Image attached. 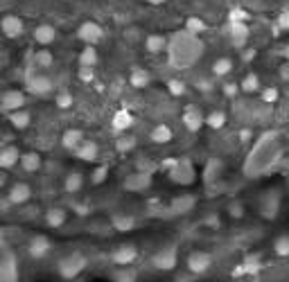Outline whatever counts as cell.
<instances>
[{"mask_svg": "<svg viewBox=\"0 0 289 282\" xmlns=\"http://www.w3.org/2000/svg\"><path fill=\"white\" fill-rule=\"evenodd\" d=\"M231 37H233V43L240 48V45H244L246 39H248V27L244 23H231Z\"/></svg>", "mask_w": 289, "mask_h": 282, "instance_id": "5bb4252c", "label": "cell"}, {"mask_svg": "<svg viewBox=\"0 0 289 282\" xmlns=\"http://www.w3.org/2000/svg\"><path fill=\"white\" fill-rule=\"evenodd\" d=\"M273 251H276V255H280V258H287L289 255V235H280V237L273 241Z\"/></svg>", "mask_w": 289, "mask_h": 282, "instance_id": "484cf974", "label": "cell"}, {"mask_svg": "<svg viewBox=\"0 0 289 282\" xmlns=\"http://www.w3.org/2000/svg\"><path fill=\"white\" fill-rule=\"evenodd\" d=\"M0 29L7 39H18L23 34V23L18 16H5L3 23H0Z\"/></svg>", "mask_w": 289, "mask_h": 282, "instance_id": "52a82bcc", "label": "cell"}, {"mask_svg": "<svg viewBox=\"0 0 289 282\" xmlns=\"http://www.w3.org/2000/svg\"><path fill=\"white\" fill-rule=\"evenodd\" d=\"M206 29V23L201 21V18H197V16H192V18H187V23H185V32H190V34H197L199 37L201 32Z\"/></svg>", "mask_w": 289, "mask_h": 282, "instance_id": "f1b7e54d", "label": "cell"}, {"mask_svg": "<svg viewBox=\"0 0 289 282\" xmlns=\"http://www.w3.org/2000/svg\"><path fill=\"white\" fill-rule=\"evenodd\" d=\"M23 104H25V97L18 90H7V93L0 95V111H5V113H14V111H18Z\"/></svg>", "mask_w": 289, "mask_h": 282, "instance_id": "8992f818", "label": "cell"}, {"mask_svg": "<svg viewBox=\"0 0 289 282\" xmlns=\"http://www.w3.org/2000/svg\"><path fill=\"white\" fill-rule=\"evenodd\" d=\"M29 194H32L29 185L18 183V185H14L12 192H9V201H12V203H25V201L29 199Z\"/></svg>", "mask_w": 289, "mask_h": 282, "instance_id": "4fadbf2b", "label": "cell"}, {"mask_svg": "<svg viewBox=\"0 0 289 282\" xmlns=\"http://www.w3.org/2000/svg\"><path fill=\"white\" fill-rule=\"evenodd\" d=\"M54 102H57V107H59V109H68L70 104H73V95L66 93V90H63V93H59V95H57V99H54Z\"/></svg>", "mask_w": 289, "mask_h": 282, "instance_id": "e575fe53", "label": "cell"}, {"mask_svg": "<svg viewBox=\"0 0 289 282\" xmlns=\"http://www.w3.org/2000/svg\"><path fill=\"white\" fill-rule=\"evenodd\" d=\"M167 50H170V63L174 68H190L192 63H197V59L204 52V43H201V39L197 34L179 32L172 37Z\"/></svg>", "mask_w": 289, "mask_h": 282, "instance_id": "6da1fadb", "label": "cell"}, {"mask_svg": "<svg viewBox=\"0 0 289 282\" xmlns=\"http://www.w3.org/2000/svg\"><path fill=\"white\" fill-rule=\"evenodd\" d=\"M183 124H185V127L190 129V131L201 129V124H204V118H201L199 109H197V107H187L185 113H183Z\"/></svg>", "mask_w": 289, "mask_h": 282, "instance_id": "7c38bea8", "label": "cell"}, {"mask_svg": "<svg viewBox=\"0 0 289 282\" xmlns=\"http://www.w3.org/2000/svg\"><path fill=\"white\" fill-rule=\"evenodd\" d=\"M27 86H29V90H34V93L45 95V93H50V90H52V79L37 73V75H32V77L27 79Z\"/></svg>", "mask_w": 289, "mask_h": 282, "instance_id": "9c48e42d", "label": "cell"}, {"mask_svg": "<svg viewBox=\"0 0 289 282\" xmlns=\"http://www.w3.org/2000/svg\"><path fill=\"white\" fill-rule=\"evenodd\" d=\"M224 95H226V97H235V95H237V86H235V84H226V86H224Z\"/></svg>", "mask_w": 289, "mask_h": 282, "instance_id": "ab89813d", "label": "cell"}, {"mask_svg": "<svg viewBox=\"0 0 289 282\" xmlns=\"http://www.w3.org/2000/svg\"><path fill=\"white\" fill-rule=\"evenodd\" d=\"M75 152H77V156H79V158H84V160H95V158H98L100 149H98V145H95V143H86V140H84V143L79 145Z\"/></svg>", "mask_w": 289, "mask_h": 282, "instance_id": "ac0fdd59", "label": "cell"}, {"mask_svg": "<svg viewBox=\"0 0 289 282\" xmlns=\"http://www.w3.org/2000/svg\"><path fill=\"white\" fill-rule=\"evenodd\" d=\"M151 140L158 145H165L172 140V129L167 127V124H158V127H154V131H151Z\"/></svg>", "mask_w": 289, "mask_h": 282, "instance_id": "d6986e66", "label": "cell"}, {"mask_svg": "<svg viewBox=\"0 0 289 282\" xmlns=\"http://www.w3.org/2000/svg\"><path fill=\"white\" fill-rule=\"evenodd\" d=\"M278 97H280V93H278V88H265V90H262V99H265L267 104L276 102Z\"/></svg>", "mask_w": 289, "mask_h": 282, "instance_id": "8d00e7d4", "label": "cell"}, {"mask_svg": "<svg viewBox=\"0 0 289 282\" xmlns=\"http://www.w3.org/2000/svg\"><path fill=\"white\" fill-rule=\"evenodd\" d=\"M253 57H255V52H253V50H246V54H244V59H246V61H251Z\"/></svg>", "mask_w": 289, "mask_h": 282, "instance_id": "ee69618b", "label": "cell"}, {"mask_svg": "<svg viewBox=\"0 0 289 282\" xmlns=\"http://www.w3.org/2000/svg\"><path fill=\"white\" fill-rule=\"evenodd\" d=\"M79 188H82V176H79V174H70L68 179H66V190H68V192H77Z\"/></svg>", "mask_w": 289, "mask_h": 282, "instance_id": "1f68e13d", "label": "cell"}, {"mask_svg": "<svg viewBox=\"0 0 289 282\" xmlns=\"http://www.w3.org/2000/svg\"><path fill=\"white\" fill-rule=\"evenodd\" d=\"M0 282H18V260L0 237Z\"/></svg>", "mask_w": 289, "mask_h": 282, "instance_id": "7a4b0ae2", "label": "cell"}, {"mask_svg": "<svg viewBox=\"0 0 289 282\" xmlns=\"http://www.w3.org/2000/svg\"><path fill=\"white\" fill-rule=\"evenodd\" d=\"M9 120H12V124L16 129H25V127H29V113L27 111H23V109H18V111H14V113H9Z\"/></svg>", "mask_w": 289, "mask_h": 282, "instance_id": "ffe728a7", "label": "cell"}, {"mask_svg": "<svg viewBox=\"0 0 289 282\" xmlns=\"http://www.w3.org/2000/svg\"><path fill=\"white\" fill-rule=\"evenodd\" d=\"M134 258H136L134 246H122V249H118L113 253V262H118V264H126V262H131Z\"/></svg>", "mask_w": 289, "mask_h": 282, "instance_id": "44dd1931", "label": "cell"}, {"mask_svg": "<svg viewBox=\"0 0 289 282\" xmlns=\"http://www.w3.org/2000/svg\"><path fill=\"white\" fill-rule=\"evenodd\" d=\"M280 77L285 79V82H289V61L285 65H280Z\"/></svg>", "mask_w": 289, "mask_h": 282, "instance_id": "60d3db41", "label": "cell"}, {"mask_svg": "<svg viewBox=\"0 0 289 282\" xmlns=\"http://www.w3.org/2000/svg\"><path fill=\"white\" fill-rule=\"evenodd\" d=\"M18 160H21V156H18V149L14 145H7V147L0 149V167L12 169Z\"/></svg>", "mask_w": 289, "mask_h": 282, "instance_id": "30bf717a", "label": "cell"}, {"mask_svg": "<svg viewBox=\"0 0 289 282\" xmlns=\"http://www.w3.org/2000/svg\"><path fill=\"white\" fill-rule=\"evenodd\" d=\"M48 249H50V241L45 239V237H37V239L32 241V246H29V251H32V255H39V258L48 253Z\"/></svg>", "mask_w": 289, "mask_h": 282, "instance_id": "83f0119b", "label": "cell"}, {"mask_svg": "<svg viewBox=\"0 0 289 282\" xmlns=\"http://www.w3.org/2000/svg\"><path fill=\"white\" fill-rule=\"evenodd\" d=\"M79 63H82V68H93V65L98 63V52H95L93 45H88V48L79 54Z\"/></svg>", "mask_w": 289, "mask_h": 282, "instance_id": "cb8c5ba5", "label": "cell"}, {"mask_svg": "<svg viewBox=\"0 0 289 282\" xmlns=\"http://www.w3.org/2000/svg\"><path fill=\"white\" fill-rule=\"evenodd\" d=\"M79 79H82V82H93V68H82L79 70Z\"/></svg>", "mask_w": 289, "mask_h": 282, "instance_id": "f35d334b", "label": "cell"}, {"mask_svg": "<svg viewBox=\"0 0 289 282\" xmlns=\"http://www.w3.org/2000/svg\"><path fill=\"white\" fill-rule=\"evenodd\" d=\"M57 39V29L52 27V25H39L37 29H34V41L41 43V45H50Z\"/></svg>", "mask_w": 289, "mask_h": 282, "instance_id": "8fae6325", "label": "cell"}, {"mask_svg": "<svg viewBox=\"0 0 289 282\" xmlns=\"http://www.w3.org/2000/svg\"><path fill=\"white\" fill-rule=\"evenodd\" d=\"M242 90L244 93H255V90H260V79H258V75H246L244 82H242Z\"/></svg>", "mask_w": 289, "mask_h": 282, "instance_id": "f546056e", "label": "cell"}, {"mask_svg": "<svg viewBox=\"0 0 289 282\" xmlns=\"http://www.w3.org/2000/svg\"><path fill=\"white\" fill-rule=\"evenodd\" d=\"M206 124L210 129H221L226 124V113H224V111H212V113H208Z\"/></svg>", "mask_w": 289, "mask_h": 282, "instance_id": "d4e9b609", "label": "cell"}, {"mask_svg": "<svg viewBox=\"0 0 289 282\" xmlns=\"http://www.w3.org/2000/svg\"><path fill=\"white\" fill-rule=\"evenodd\" d=\"M231 70H233V61L228 57H221V59H217V61L212 63V73H215L217 77H226Z\"/></svg>", "mask_w": 289, "mask_h": 282, "instance_id": "7402d4cb", "label": "cell"}, {"mask_svg": "<svg viewBox=\"0 0 289 282\" xmlns=\"http://www.w3.org/2000/svg\"><path fill=\"white\" fill-rule=\"evenodd\" d=\"M174 253H167V255H158L156 258V264L163 266V269H170V266H174Z\"/></svg>", "mask_w": 289, "mask_h": 282, "instance_id": "d590c367", "label": "cell"}, {"mask_svg": "<svg viewBox=\"0 0 289 282\" xmlns=\"http://www.w3.org/2000/svg\"><path fill=\"white\" fill-rule=\"evenodd\" d=\"M34 61H37V65H41V68H50V65L54 63V57L50 50H39V52L34 54Z\"/></svg>", "mask_w": 289, "mask_h": 282, "instance_id": "4316f807", "label": "cell"}, {"mask_svg": "<svg viewBox=\"0 0 289 282\" xmlns=\"http://www.w3.org/2000/svg\"><path fill=\"white\" fill-rule=\"evenodd\" d=\"M84 266H86L84 255L82 253H73V255H68V258H63L61 262H59V273H61V278L70 280V278H75V275L82 273Z\"/></svg>", "mask_w": 289, "mask_h": 282, "instance_id": "3957f363", "label": "cell"}, {"mask_svg": "<svg viewBox=\"0 0 289 282\" xmlns=\"http://www.w3.org/2000/svg\"><path fill=\"white\" fill-rule=\"evenodd\" d=\"M278 27H280V29H289V9L280 12V16H278Z\"/></svg>", "mask_w": 289, "mask_h": 282, "instance_id": "74e56055", "label": "cell"}, {"mask_svg": "<svg viewBox=\"0 0 289 282\" xmlns=\"http://www.w3.org/2000/svg\"><path fill=\"white\" fill-rule=\"evenodd\" d=\"M167 88H170L172 95H183L185 93V84L179 82V79H170V82H167Z\"/></svg>", "mask_w": 289, "mask_h": 282, "instance_id": "836d02e7", "label": "cell"}, {"mask_svg": "<svg viewBox=\"0 0 289 282\" xmlns=\"http://www.w3.org/2000/svg\"><path fill=\"white\" fill-rule=\"evenodd\" d=\"M82 143H84V133L79 129H70L63 133V145L68 149H77Z\"/></svg>", "mask_w": 289, "mask_h": 282, "instance_id": "2e32d148", "label": "cell"}, {"mask_svg": "<svg viewBox=\"0 0 289 282\" xmlns=\"http://www.w3.org/2000/svg\"><path fill=\"white\" fill-rule=\"evenodd\" d=\"M77 37L82 39V41L86 45H95L98 41H102V37H104V29L100 27L95 21H86L79 25V29H77Z\"/></svg>", "mask_w": 289, "mask_h": 282, "instance_id": "277c9868", "label": "cell"}, {"mask_svg": "<svg viewBox=\"0 0 289 282\" xmlns=\"http://www.w3.org/2000/svg\"><path fill=\"white\" fill-rule=\"evenodd\" d=\"M165 45H167V41H165V37H160V34H149V37L145 39V48H147V52H151V54L163 52Z\"/></svg>", "mask_w": 289, "mask_h": 282, "instance_id": "9a60e30c", "label": "cell"}, {"mask_svg": "<svg viewBox=\"0 0 289 282\" xmlns=\"http://www.w3.org/2000/svg\"><path fill=\"white\" fill-rule=\"evenodd\" d=\"M149 3H151V5H163L165 0H149Z\"/></svg>", "mask_w": 289, "mask_h": 282, "instance_id": "f6af8a7d", "label": "cell"}, {"mask_svg": "<svg viewBox=\"0 0 289 282\" xmlns=\"http://www.w3.org/2000/svg\"><path fill=\"white\" fill-rule=\"evenodd\" d=\"M104 174H106V169L102 167V169H98V174H95L93 176V181H95V183H102V179H104Z\"/></svg>", "mask_w": 289, "mask_h": 282, "instance_id": "b9f144b4", "label": "cell"}, {"mask_svg": "<svg viewBox=\"0 0 289 282\" xmlns=\"http://www.w3.org/2000/svg\"><path fill=\"white\" fill-rule=\"evenodd\" d=\"M210 264H212V258L206 251H195V253H190V258H187V269H190L192 273H206V271L210 269Z\"/></svg>", "mask_w": 289, "mask_h": 282, "instance_id": "5b68a950", "label": "cell"}, {"mask_svg": "<svg viewBox=\"0 0 289 282\" xmlns=\"http://www.w3.org/2000/svg\"><path fill=\"white\" fill-rule=\"evenodd\" d=\"M63 221H66L63 210H50V213H48V224L50 226H61Z\"/></svg>", "mask_w": 289, "mask_h": 282, "instance_id": "d6a6232c", "label": "cell"}, {"mask_svg": "<svg viewBox=\"0 0 289 282\" xmlns=\"http://www.w3.org/2000/svg\"><path fill=\"white\" fill-rule=\"evenodd\" d=\"M285 57H287V61H289V45L285 48Z\"/></svg>", "mask_w": 289, "mask_h": 282, "instance_id": "bcb514c9", "label": "cell"}, {"mask_svg": "<svg viewBox=\"0 0 289 282\" xmlns=\"http://www.w3.org/2000/svg\"><path fill=\"white\" fill-rule=\"evenodd\" d=\"M172 179H176V183H192V179H195L192 165H187V160L172 163Z\"/></svg>", "mask_w": 289, "mask_h": 282, "instance_id": "ba28073f", "label": "cell"}, {"mask_svg": "<svg viewBox=\"0 0 289 282\" xmlns=\"http://www.w3.org/2000/svg\"><path fill=\"white\" fill-rule=\"evenodd\" d=\"M131 84L138 86V88H143V86L149 84V77H147V73H143V70H134V73H131Z\"/></svg>", "mask_w": 289, "mask_h": 282, "instance_id": "4dcf8cb0", "label": "cell"}, {"mask_svg": "<svg viewBox=\"0 0 289 282\" xmlns=\"http://www.w3.org/2000/svg\"><path fill=\"white\" fill-rule=\"evenodd\" d=\"M21 165H23L25 172H37V169L41 167V156L34 154V152L23 154V156H21Z\"/></svg>", "mask_w": 289, "mask_h": 282, "instance_id": "e0dca14e", "label": "cell"}, {"mask_svg": "<svg viewBox=\"0 0 289 282\" xmlns=\"http://www.w3.org/2000/svg\"><path fill=\"white\" fill-rule=\"evenodd\" d=\"M113 127H115V131H124V129L131 127V113H129V111L122 109V111H118V113H115Z\"/></svg>", "mask_w": 289, "mask_h": 282, "instance_id": "603a6c76", "label": "cell"}, {"mask_svg": "<svg viewBox=\"0 0 289 282\" xmlns=\"http://www.w3.org/2000/svg\"><path fill=\"white\" fill-rule=\"evenodd\" d=\"M231 213L235 215V217H240V215H242V208H240V205H233V208H231Z\"/></svg>", "mask_w": 289, "mask_h": 282, "instance_id": "7bdbcfd3", "label": "cell"}]
</instances>
